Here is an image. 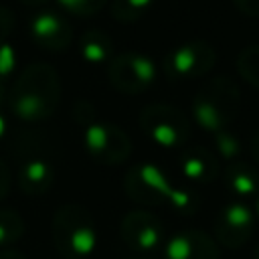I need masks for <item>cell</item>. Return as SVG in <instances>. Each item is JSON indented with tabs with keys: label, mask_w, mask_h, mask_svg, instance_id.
<instances>
[{
	"label": "cell",
	"mask_w": 259,
	"mask_h": 259,
	"mask_svg": "<svg viewBox=\"0 0 259 259\" xmlns=\"http://www.w3.org/2000/svg\"><path fill=\"white\" fill-rule=\"evenodd\" d=\"M81 142L89 158L103 166H119L132 154L130 136L119 125L95 117L93 109L81 121Z\"/></svg>",
	"instance_id": "cell-5"
},
{
	"label": "cell",
	"mask_w": 259,
	"mask_h": 259,
	"mask_svg": "<svg viewBox=\"0 0 259 259\" xmlns=\"http://www.w3.org/2000/svg\"><path fill=\"white\" fill-rule=\"evenodd\" d=\"M154 0H113L111 4V16L119 22H134L142 18L150 8Z\"/></svg>",
	"instance_id": "cell-20"
},
{
	"label": "cell",
	"mask_w": 259,
	"mask_h": 259,
	"mask_svg": "<svg viewBox=\"0 0 259 259\" xmlns=\"http://www.w3.org/2000/svg\"><path fill=\"white\" fill-rule=\"evenodd\" d=\"M24 6H30V8H34V10H38V8H45L47 4H51L53 0H20Z\"/></svg>",
	"instance_id": "cell-28"
},
{
	"label": "cell",
	"mask_w": 259,
	"mask_h": 259,
	"mask_svg": "<svg viewBox=\"0 0 259 259\" xmlns=\"http://www.w3.org/2000/svg\"><path fill=\"white\" fill-rule=\"evenodd\" d=\"M253 210H255V217H257V221H259V194L255 196V208H253Z\"/></svg>",
	"instance_id": "cell-31"
},
{
	"label": "cell",
	"mask_w": 259,
	"mask_h": 259,
	"mask_svg": "<svg viewBox=\"0 0 259 259\" xmlns=\"http://www.w3.org/2000/svg\"><path fill=\"white\" fill-rule=\"evenodd\" d=\"M255 259H259V245L255 247Z\"/></svg>",
	"instance_id": "cell-33"
},
{
	"label": "cell",
	"mask_w": 259,
	"mask_h": 259,
	"mask_svg": "<svg viewBox=\"0 0 259 259\" xmlns=\"http://www.w3.org/2000/svg\"><path fill=\"white\" fill-rule=\"evenodd\" d=\"M239 87L229 77H217L194 93L190 103V115L202 132L212 136L231 127L239 113Z\"/></svg>",
	"instance_id": "cell-4"
},
{
	"label": "cell",
	"mask_w": 259,
	"mask_h": 259,
	"mask_svg": "<svg viewBox=\"0 0 259 259\" xmlns=\"http://www.w3.org/2000/svg\"><path fill=\"white\" fill-rule=\"evenodd\" d=\"M107 79L121 93H142L158 79L156 63L142 53H121L107 63Z\"/></svg>",
	"instance_id": "cell-8"
},
{
	"label": "cell",
	"mask_w": 259,
	"mask_h": 259,
	"mask_svg": "<svg viewBox=\"0 0 259 259\" xmlns=\"http://www.w3.org/2000/svg\"><path fill=\"white\" fill-rule=\"evenodd\" d=\"M53 180H55V166L51 158L38 150H32V146L22 150L16 166L18 188L28 196H40L53 186Z\"/></svg>",
	"instance_id": "cell-12"
},
{
	"label": "cell",
	"mask_w": 259,
	"mask_h": 259,
	"mask_svg": "<svg viewBox=\"0 0 259 259\" xmlns=\"http://www.w3.org/2000/svg\"><path fill=\"white\" fill-rule=\"evenodd\" d=\"M16 63H18V55L14 45L8 40V36H0V81H8L12 79L14 71H16Z\"/></svg>",
	"instance_id": "cell-21"
},
{
	"label": "cell",
	"mask_w": 259,
	"mask_h": 259,
	"mask_svg": "<svg viewBox=\"0 0 259 259\" xmlns=\"http://www.w3.org/2000/svg\"><path fill=\"white\" fill-rule=\"evenodd\" d=\"M212 146H214V154L217 158H221L225 164L229 162H235V160H241V154H243V142L241 138L229 130H223L219 134H212Z\"/></svg>",
	"instance_id": "cell-17"
},
{
	"label": "cell",
	"mask_w": 259,
	"mask_h": 259,
	"mask_svg": "<svg viewBox=\"0 0 259 259\" xmlns=\"http://www.w3.org/2000/svg\"><path fill=\"white\" fill-rule=\"evenodd\" d=\"M144 136L164 150H182L190 138V119L168 103H150L138 117Z\"/></svg>",
	"instance_id": "cell-6"
},
{
	"label": "cell",
	"mask_w": 259,
	"mask_h": 259,
	"mask_svg": "<svg viewBox=\"0 0 259 259\" xmlns=\"http://www.w3.org/2000/svg\"><path fill=\"white\" fill-rule=\"evenodd\" d=\"M10 184H12L10 168H8V164L0 158V200L6 198V194H8V190H10Z\"/></svg>",
	"instance_id": "cell-23"
},
{
	"label": "cell",
	"mask_w": 259,
	"mask_h": 259,
	"mask_svg": "<svg viewBox=\"0 0 259 259\" xmlns=\"http://www.w3.org/2000/svg\"><path fill=\"white\" fill-rule=\"evenodd\" d=\"M235 6L247 14V16H253V18H259V0H233Z\"/></svg>",
	"instance_id": "cell-24"
},
{
	"label": "cell",
	"mask_w": 259,
	"mask_h": 259,
	"mask_svg": "<svg viewBox=\"0 0 259 259\" xmlns=\"http://www.w3.org/2000/svg\"><path fill=\"white\" fill-rule=\"evenodd\" d=\"M51 237L63 259H93L99 247V233L93 217L81 204H63L55 210Z\"/></svg>",
	"instance_id": "cell-3"
},
{
	"label": "cell",
	"mask_w": 259,
	"mask_h": 259,
	"mask_svg": "<svg viewBox=\"0 0 259 259\" xmlns=\"http://www.w3.org/2000/svg\"><path fill=\"white\" fill-rule=\"evenodd\" d=\"M223 182L235 200H247L259 194V170L249 162H229L223 170Z\"/></svg>",
	"instance_id": "cell-15"
},
{
	"label": "cell",
	"mask_w": 259,
	"mask_h": 259,
	"mask_svg": "<svg viewBox=\"0 0 259 259\" xmlns=\"http://www.w3.org/2000/svg\"><path fill=\"white\" fill-rule=\"evenodd\" d=\"M237 71H239V75L249 85L259 89V45L245 47L239 53V57H237Z\"/></svg>",
	"instance_id": "cell-19"
},
{
	"label": "cell",
	"mask_w": 259,
	"mask_h": 259,
	"mask_svg": "<svg viewBox=\"0 0 259 259\" xmlns=\"http://www.w3.org/2000/svg\"><path fill=\"white\" fill-rule=\"evenodd\" d=\"M255 210L245 200L227 202L214 219V241L227 249L243 247L255 231Z\"/></svg>",
	"instance_id": "cell-9"
},
{
	"label": "cell",
	"mask_w": 259,
	"mask_h": 259,
	"mask_svg": "<svg viewBox=\"0 0 259 259\" xmlns=\"http://www.w3.org/2000/svg\"><path fill=\"white\" fill-rule=\"evenodd\" d=\"M121 241L138 255H152L166 243L162 221L148 210H132L119 223Z\"/></svg>",
	"instance_id": "cell-10"
},
{
	"label": "cell",
	"mask_w": 259,
	"mask_h": 259,
	"mask_svg": "<svg viewBox=\"0 0 259 259\" xmlns=\"http://www.w3.org/2000/svg\"><path fill=\"white\" fill-rule=\"evenodd\" d=\"M30 38L47 51H63L73 40V28L69 20L57 8L45 6L34 10L28 22Z\"/></svg>",
	"instance_id": "cell-11"
},
{
	"label": "cell",
	"mask_w": 259,
	"mask_h": 259,
	"mask_svg": "<svg viewBox=\"0 0 259 259\" xmlns=\"http://www.w3.org/2000/svg\"><path fill=\"white\" fill-rule=\"evenodd\" d=\"M132 259H156V257H152V255H136Z\"/></svg>",
	"instance_id": "cell-32"
},
{
	"label": "cell",
	"mask_w": 259,
	"mask_h": 259,
	"mask_svg": "<svg viewBox=\"0 0 259 259\" xmlns=\"http://www.w3.org/2000/svg\"><path fill=\"white\" fill-rule=\"evenodd\" d=\"M178 170L182 178L196 184H208L221 174L217 154L202 146H184L178 156Z\"/></svg>",
	"instance_id": "cell-14"
},
{
	"label": "cell",
	"mask_w": 259,
	"mask_h": 259,
	"mask_svg": "<svg viewBox=\"0 0 259 259\" xmlns=\"http://www.w3.org/2000/svg\"><path fill=\"white\" fill-rule=\"evenodd\" d=\"M219 243L204 231L186 229L174 233L162 245V259H219Z\"/></svg>",
	"instance_id": "cell-13"
},
{
	"label": "cell",
	"mask_w": 259,
	"mask_h": 259,
	"mask_svg": "<svg viewBox=\"0 0 259 259\" xmlns=\"http://www.w3.org/2000/svg\"><path fill=\"white\" fill-rule=\"evenodd\" d=\"M79 55L89 65H107L115 57L113 38L103 30L91 28L79 40Z\"/></svg>",
	"instance_id": "cell-16"
},
{
	"label": "cell",
	"mask_w": 259,
	"mask_h": 259,
	"mask_svg": "<svg viewBox=\"0 0 259 259\" xmlns=\"http://www.w3.org/2000/svg\"><path fill=\"white\" fill-rule=\"evenodd\" d=\"M214 61L217 53L206 40H186L164 57L162 71L170 81H190L204 77Z\"/></svg>",
	"instance_id": "cell-7"
},
{
	"label": "cell",
	"mask_w": 259,
	"mask_h": 259,
	"mask_svg": "<svg viewBox=\"0 0 259 259\" xmlns=\"http://www.w3.org/2000/svg\"><path fill=\"white\" fill-rule=\"evenodd\" d=\"M55 2L65 12H71L77 16H91L97 10H101L107 0H55Z\"/></svg>",
	"instance_id": "cell-22"
},
{
	"label": "cell",
	"mask_w": 259,
	"mask_h": 259,
	"mask_svg": "<svg viewBox=\"0 0 259 259\" xmlns=\"http://www.w3.org/2000/svg\"><path fill=\"white\" fill-rule=\"evenodd\" d=\"M6 134H8V117L0 107V142L6 138Z\"/></svg>",
	"instance_id": "cell-27"
},
{
	"label": "cell",
	"mask_w": 259,
	"mask_h": 259,
	"mask_svg": "<svg viewBox=\"0 0 259 259\" xmlns=\"http://www.w3.org/2000/svg\"><path fill=\"white\" fill-rule=\"evenodd\" d=\"M8 85L4 83V81H0V107H4L6 105V101H8Z\"/></svg>",
	"instance_id": "cell-30"
},
{
	"label": "cell",
	"mask_w": 259,
	"mask_h": 259,
	"mask_svg": "<svg viewBox=\"0 0 259 259\" xmlns=\"http://www.w3.org/2000/svg\"><path fill=\"white\" fill-rule=\"evenodd\" d=\"M61 101V79L47 63L28 65L8 91V111L24 121L38 123L49 119Z\"/></svg>",
	"instance_id": "cell-1"
},
{
	"label": "cell",
	"mask_w": 259,
	"mask_h": 259,
	"mask_svg": "<svg viewBox=\"0 0 259 259\" xmlns=\"http://www.w3.org/2000/svg\"><path fill=\"white\" fill-rule=\"evenodd\" d=\"M24 233L22 217L12 208H0V249H10Z\"/></svg>",
	"instance_id": "cell-18"
},
{
	"label": "cell",
	"mask_w": 259,
	"mask_h": 259,
	"mask_svg": "<svg viewBox=\"0 0 259 259\" xmlns=\"http://www.w3.org/2000/svg\"><path fill=\"white\" fill-rule=\"evenodd\" d=\"M123 190L138 204H146V206L168 204L176 212H184V214L196 210V196L190 190L172 184L168 174L152 162H140L132 166L123 178Z\"/></svg>",
	"instance_id": "cell-2"
},
{
	"label": "cell",
	"mask_w": 259,
	"mask_h": 259,
	"mask_svg": "<svg viewBox=\"0 0 259 259\" xmlns=\"http://www.w3.org/2000/svg\"><path fill=\"white\" fill-rule=\"evenodd\" d=\"M0 259H26V257L16 249H0Z\"/></svg>",
	"instance_id": "cell-26"
},
{
	"label": "cell",
	"mask_w": 259,
	"mask_h": 259,
	"mask_svg": "<svg viewBox=\"0 0 259 259\" xmlns=\"http://www.w3.org/2000/svg\"><path fill=\"white\" fill-rule=\"evenodd\" d=\"M251 156H253V160L259 164V132L253 136V140H251Z\"/></svg>",
	"instance_id": "cell-29"
},
{
	"label": "cell",
	"mask_w": 259,
	"mask_h": 259,
	"mask_svg": "<svg viewBox=\"0 0 259 259\" xmlns=\"http://www.w3.org/2000/svg\"><path fill=\"white\" fill-rule=\"evenodd\" d=\"M12 30V12L6 6H0V36H8Z\"/></svg>",
	"instance_id": "cell-25"
}]
</instances>
